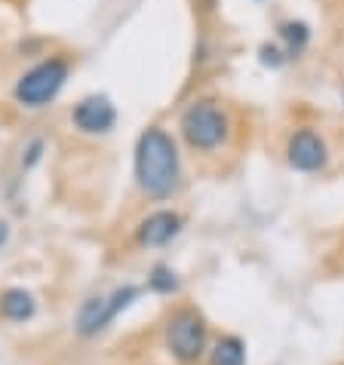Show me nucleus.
<instances>
[{
  "label": "nucleus",
  "mask_w": 344,
  "mask_h": 365,
  "mask_svg": "<svg viewBox=\"0 0 344 365\" xmlns=\"http://www.w3.org/2000/svg\"><path fill=\"white\" fill-rule=\"evenodd\" d=\"M286 157H289L292 169L317 172V169L326 166V145H323V138L313 133V129H298L286 145Z\"/></svg>",
  "instance_id": "0eeeda50"
},
{
  "label": "nucleus",
  "mask_w": 344,
  "mask_h": 365,
  "mask_svg": "<svg viewBox=\"0 0 344 365\" xmlns=\"http://www.w3.org/2000/svg\"><path fill=\"white\" fill-rule=\"evenodd\" d=\"M136 181L148 197L166 200L178 187V148L169 133L151 126L136 145Z\"/></svg>",
  "instance_id": "f257e3e1"
},
{
  "label": "nucleus",
  "mask_w": 344,
  "mask_h": 365,
  "mask_svg": "<svg viewBox=\"0 0 344 365\" xmlns=\"http://www.w3.org/2000/svg\"><path fill=\"white\" fill-rule=\"evenodd\" d=\"M40 150H44V141H31V148H28V157H22V166H34L40 160Z\"/></svg>",
  "instance_id": "4468645a"
},
{
  "label": "nucleus",
  "mask_w": 344,
  "mask_h": 365,
  "mask_svg": "<svg viewBox=\"0 0 344 365\" xmlns=\"http://www.w3.org/2000/svg\"><path fill=\"white\" fill-rule=\"evenodd\" d=\"M148 286L154 289V292H160V295H172V292L178 289V279H176V273H172L169 267H154L151 270V277H148Z\"/></svg>",
  "instance_id": "f8f14e48"
},
{
  "label": "nucleus",
  "mask_w": 344,
  "mask_h": 365,
  "mask_svg": "<svg viewBox=\"0 0 344 365\" xmlns=\"http://www.w3.org/2000/svg\"><path fill=\"white\" fill-rule=\"evenodd\" d=\"M71 120H74V126L80 129V133L102 135V133H108V129L114 126L117 110H114V105H111L108 96H86V98H80L74 105Z\"/></svg>",
  "instance_id": "423d86ee"
},
{
  "label": "nucleus",
  "mask_w": 344,
  "mask_h": 365,
  "mask_svg": "<svg viewBox=\"0 0 344 365\" xmlns=\"http://www.w3.org/2000/svg\"><path fill=\"white\" fill-rule=\"evenodd\" d=\"M68 62L62 56H53L46 62L34 65L28 74L19 77L16 83V101L25 108H44L46 101H53L59 96V89L65 86L68 80Z\"/></svg>",
  "instance_id": "7ed1b4c3"
},
{
  "label": "nucleus",
  "mask_w": 344,
  "mask_h": 365,
  "mask_svg": "<svg viewBox=\"0 0 344 365\" xmlns=\"http://www.w3.org/2000/svg\"><path fill=\"white\" fill-rule=\"evenodd\" d=\"M166 347L178 362H197L206 350V322L194 307H178L166 319Z\"/></svg>",
  "instance_id": "20e7f679"
},
{
  "label": "nucleus",
  "mask_w": 344,
  "mask_h": 365,
  "mask_svg": "<svg viewBox=\"0 0 344 365\" xmlns=\"http://www.w3.org/2000/svg\"><path fill=\"white\" fill-rule=\"evenodd\" d=\"M212 365H246V344H243L237 334H225L218 338V344L212 347Z\"/></svg>",
  "instance_id": "9d476101"
},
{
  "label": "nucleus",
  "mask_w": 344,
  "mask_h": 365,
  "mask_svg": "<svg viewBox=\"0 0 344 365\" xmlns=\"http://www.w3.org/2000/svg\"><path fill=\"white\" fill-rule=\"evenodd\" d=\"M136 298H138V289L136 286H120L114 295H108V298H89V301H84V307L77 310V322H74L77 334H84V338H93V334L108 329L111 322L117 319V313L126 310Z\"/></svg>",
  "instance_id": "39448f33"
},
{
  "label": "nucleus",
  "mask_w": 344,
  "mask_h": 365,
  "mask_svg": "<svg viewBox=\"0 0 344 365\" xmlns=\"http://www.w3.org/2000/svg\"><path fill=\"white\" fill-rule=\"evenodd\" d=\"M34 310H37V301L31 292H25V289H6L4 295H0V317L9 322L31 319Z\"/></svg>",
  "instance_id": "1a4fd4ad"
},
{
  "label": "nucleus",
  "mask_w": 344,
  "mask_h": 365,
  "mask_svg": "<svg viewBox=\"0 0 344 365\" xmlns=\"http://www.w3.org/2000/svg\"><path fill=\"white\" fill-rule=\"evenodd\" d=\"M178 129L194 150H216L218 145H225L231 123H228L225 108H221L218 101L200 98V101H194V105L185 108Z\"/></svg>",
  "instance_id": "f03ea898"
},
{
  "label": "nucleus",
  "mask_w": 344,
  "mask_h": 365,
  "mask_svg": "<svg viewBox=\"0 0 344 365\" xmlns=\"http://www.w3.org/2000/svg\"><path fill=\"white\" fill-rule=\"evenodd\" d=\"M6 237H9V227L4 225V221H0V246H4V242H6Z\"/></svg>",
  "instance_id": "2eb2a0df"
},
{
  "label": "nucleus",
  "mask_w": 344,
  "mask_h": 365,
  "mask_svg": "<svg viewBox=\"0 0 344 365\" xmlns=\"http://www.w3.org/2000/svg\"><path fill=\"white\" fill-rule=\"evenodd\" d=\"M261 62L270 65V68H280V65H283L280 49H274V46H261Z\"/></svg>",
  "instance_id": "ddd939ff"
},
{
  "label": "nucleus",
  "mask_w": 344,
  "mask_h": 365,
  "mask_svg": "<svg viewBox=\"0 0 344 365\" xmlns=\"http://www.w3.org/2000/svg\"><path fill=\"white\" fill-rule=\"evenodd\" d=\"M178 230H181V218L169 209H160V212H151V215L141 221L136 237L145 249H157V246H166L172 237H178Z\"/></svg>",
  "instance_id": "6e6552de"
},
{
  "label": "nucleus",
  "mask_w": 344,
  "mask_h": 365,
  "mask_svg": "<svg viewBox=\"0 0 344 365\" xmlns=\"http://www.w3.org/2000/svg\"><path fill=\"white\" fill-rule=\"evenodd\" d=\"M280 34H283V40H286L289 43V53L295 56V53H301V49H305V43H308V25L305 22H286L280 28Z\"/></svg>",
  "instance_id": "9b49d317"
}]
</instances>
